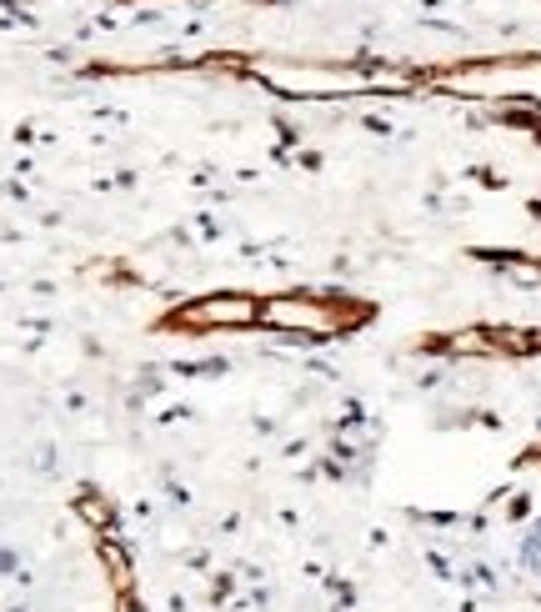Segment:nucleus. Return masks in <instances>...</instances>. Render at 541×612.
Listing matches in <instances>:
<instances>
[{
    "label": "nucleus",
    "mask_w": 541,
    "mask_h": 612,
    "mask_svg": "<svg viewBox=\"0 0 541 612\" xmlns=\"http://www.w3.org/2000/svg\"><path fill=\"white\" fill-rule=\"evenodd\" d=\"M261 317H266L271 327H286V332H336V312H326L321 301H306V296L266 301Z\"/></svg>",
    "instance_id": "obj_1"
},
{
    "label": "nucleus",
    "mask_w": 541,
    "mask_h": 612,
    "mask_svg": "<svg viewBox=\"0 0 541 612\" xmlns=\"http://www.w3.org/2000/svg\"><path fill=\"white\" fill-rule=\"evenodd\" d=\"M256 317H261V306L246 301V296H206V301L181 306V322L186 327H246Z\"/></svg>",
    "instance_id": "obj_2"
},
{
    "label": "nucleus",
    "mask_w": 541,
    "mask_h": 612,
    "mask_svg": "<svg viewBox=\"0 0 541 612\" xmlns=\"http://www.w3.org/2000/svg\"><path fill=\"white\" fill-rule=\"evenodd\" d=\"M11 567H16V557H11V552H0V577H6Z\"/></svg>",
    "instance_id": "obj_3"
}]
</instances>
